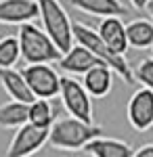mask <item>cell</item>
I'll return each mask as SVG.
<instances>
[{
    "label": "cell",
    "mask_w": 153,
    "mask_h": 157,
    "mask_svg": "<svg viewBox=\"0 0 153 157\" xmlns=\"http://www.w3.org/2000/svg\"><path fill=\"white\" fill-rule=\"evenodd\" d=\"M103 134L101 126L88 124L84 120H78L73 115L57 117L48 128V145L53 149H63V151H78L82 149L90 138Z\"/></svg>",
    "instance_id": "cell-1"
},
{
    "label": "cell",
    "mask_w": 153,
    "mask_h": 157,
    "mask_svg": "<svg viewBox=\"0 0 153 157\" xmlns=\"http://www.w3.org/2000/svg\"><path fill=\"white\" fill-rule=\"evenodd\" d=\"M71 29H73V40H76L78 44H82V46H86L90 52H94V55L103 61V63H107V65L116 71V75L122 78L126 84H134L132 65L126 61V55L113 52V50L101 40L99 32H96L94 27H90V25L82 23V21H76V23L71 25Z\"/></svg>",
    "instance_id": "cell-2"
},
{
    "label": "cell",
    "mask_w": 153,
    "mask_h": 157,
    "mask_svg": "<svg viewBox=\"0 0 153 157\" xmlns=\"http://www.w3.org/2000/svg\"><path fill=\"white\" fill-rule=\"evenodd\" d=\"M17 40L21 48V59L25 63H57L63 55L44 32V27L36 25L34 21H25L19 25Z\"/></svg>",
    "instance_id": "cell-3"
},
{
    "label": "cell",
    "mask_w": 153,
    "mask_h": 157,
    "mask_svg": "<svg viewBox=\"0 0 153 157\" xmlns=\"http://www.w3.org/2000/svg\"><path fill=\"white\" fill-rule=\"evenodd\" d=\"M38 17L42 21V27L50 40L57 44L61 52L73 46V29L67 11L63 9L59 0H38Z\"/></svg>",
    "instance_id": "cell-4"
},
{
    "label": "cell",
    "mask_w": 153,
    "mask_h": 157,
    "mask_svg": "<svg viewBox=\"0 0 153 157\" xmlns=\"http://www.w3.org/2000/svg\"><path fill=\"white\" fill-rule=\"evenodd\" d=\"M59 98L63 109L88 124H94V105L92 97L86 92V88L82 86V82H78L71 75H61V84H59Z\"/></svg>",
    "instance_id": "cell-5"
},
{
    "label": "cell",
    "mask_w": 153,
    "mask_h": 157,
    "mask_svg": "<svg viewBox=\"0 0 153 157\" xmlns=\"http://www.w3.org/2000/svg\"><path fill=\"white\" fill-rule=\"evenodd\" d=\"M25 82L36 98H57L59 97L61 75L50 63H27L23 69Z\"/></svg>",
    "instance_id": "cell-6"
},
{
    "label": "cell",
    "mask_w": 153,
    "mask_h": 157,
    "mask_svg": "<svg viewBox=\"0 0 153 157\" xmlns=\"http://www.w3.org/2000/svg\"><path fill=\"white\" fill-rule=\"evenodd\" d=\"M48 140V128H40L29 121H25L23 126L17 128V132L13 136L11 145L6 149L9 157H29L38 153Z\"/></svg>",
    "instance_id": "cell-7"
},
{
    "label": "cell",
    "mask_w": 153,
    "mask_h": 157,
    "mask_svg": "<svg viewBox=\"0 0 153 157\" xmlns=\"http://www.w3.org/2000/svg\"><path fill=\"white\" fill-rule=\"evenodd\" d=\"M126 117L128 124L136 132H147L153 126V90L149 88H139L128 101L126 107Z\"/></svg>",
    "instance_id": "cell-8"
},
{
    "label": "cell",
    "mask_w": 153,
    "mask_h": 157,
    "mask_svg": "<svg viewBox=\"0 0 153 157\" xmlns=\"http://www.w3.org/2000/svg\"><path fill=\"white\" fill-rule=\"evenodd\" d=\"M57 63H59V67L65 73L82 75L84 71H88L90 67L99 65V63H103V61L99 59L94 52H90L86 46H82V44H73L69 50H65V52L61 55V59L57 61ZM105 65H107V63H105Z\"/></svg>",
    "instance_id": "cell-9"
},
{
    "label": "cell",
    "mask_w": 153,
    "mask_h": 157,
    "mask_svg": "<svg viewBox=\"0 0 153 157\" xmlns=\"http://www.w3.org/2000/svg\"><path fill=\"white\" fill-rule=\"evenodd\" d=\"M113 78H116V71L105 63H99L82 73V86L92 98H103L111 92Z\"/></svg>",
    "instance_id": "cell-10"
},
{
    "label": "cell",
    "mask_w": 153,
    "mask_h": 157,
    "mask_svg": "<svg viewBox=\"0 0 153 157\" xmlns=\"http://www.w3.org/2000/svg\"><path fill=\"white\" fill-rule=\"evenodd\" d=\"M38 17V0H0V23L21 25Z\"/></svg>",
    "instance_id": "cell-11"
},
{
    "label": "cell",
    "mask_w": 153,
    "mask_h": 157,
    "mask_svg": "<svg viewBox=\"0 0 153 157\" xmlns=\"http://www.w3.org/2000/svg\"><path fill=\"white\" fill-rule=\"evenodd\" d=\"M96 32H99L101 40H103L113 52L126 55V50H128L126 23H124L120 17H116V15H111V17H101V23L96 27Z\"/></svg>",
    "instance_id": "cell-12"
},
{
    "label": "cell",
    "mask_w": 153,
    "mask_h": 157,
    "mask_svg": "<svg viewBox=\"0 0 153 157\" xmlns=\"http://www.w3.org/2000/svg\"><path fill=\"white\" fill-rule=\"evenodd\" d=\"M84 155H92V157H132L134 149L120 138H107L103 134L90 138L86 145L82 147Z\"/></svg>",
    "instance_id": "cell-13"
},
{
    "label": "cell",
    "mask_w": 153,
    "mask_h": 157,
    "mask_svg": "<svg viewBox=\"0 0 153 157\" xmlns=\"http://www.w3.org/2000/svg\"><path fill=\"white\" fill-rule=\"evenodd\" d=\"M0 86L4 88V92L15 101H23V103H32L34 101V92L29 90V86L25 82L23 73L15 67H2L0 69Z\"/></svg>",
    "instance_id": "cell-14"
},
{
    "label": "cell",
    "mask_w": 153,
    "mask_h": 157,
    "mask_svg": "<svg viewBox=\"0 0 153 157\" xmlns=\"http://www.w3.org/2000/svg\"><path fill=\"white\" fill-rule=\"evenodd\" d=\"M76 11H82L92 17H122L128 15V6H124L122 0H69Z\"/></svg>",
    "instance_id": "cell-15"
},
{
    "label": "cell",
    "mask_w": 153,
    "mask_h": 157,
    "mask_svg": "<svg viewBox=\"0 0 153 157\" xmlns=\"http://www.w3.org/2000/svg\"><path fill=\"white\" fill-rule=\"evenodd\" d=\"M126 40L128 48L147 50L153 46V21L151 19H132L126 23Z\"/></svg>",
    "instance_id": "cell-16"
},
{
    "label": "cell",
    "mask_w": 153,
    "mask_h": 157,
    "mask_svg": "<svg viewBox=\"0 0 153 157\" xmlns=\"http://www.w3.org/2000/svg\"><path fill=\"white\" fill-rule=\"evenodd\" d=\"M57 120V107L53 98H34L27 103V121L40 126V128H50V124Z\"/></svg>",
    "instance_id": "cell-17"
},
{
    "label": "cell",
    "mask_w": 153,
    "mask_h": 157,
    "mask_svg": "<svg viewBox=\"0 0 153 157\" xmlns=\"http://www.w3.org/2000/svg\"><path fill=\"white\" fill-rule=\"evenodd\" d=\"M27 121V103L11 98L9 103L0 105V128L17 130Z\"/></svg>",
    "instance_id": "cell-18"
},
{
    "label": "cell",
    "mask_w": 153,
    "mask_h": 157,
    "mask_svg": "<svg viewBox=\"0 0 153 157\" xmlns=\"http://www.w3.org/2000/svg\"><path fill=\"white\" fill-rule=\"evenodd\" d=\"M19 59H21V48H19L17 36L0 38V69L2 67H15Z\"/></svg>",
    "instance_id": "cell-19"
},
{
    "label": "cell",
    "mask_w": 153,
    "mask_h": 157,
    "mask_svg": "<svg viewBox=\"0 0 153 157\" xmlns=\"http://www.w3.org/2000/svg\"><path fill=\"white\" fill-rule=\"evenodd\" d=\"M132 73H134V80H136L141 86L153 90V57L141 59L134 67H132Z\"/></svg>",
    "instance_id": "cell-20"
},
{
    "label": "cell",
    "mask_w": 153,
    "mask_h": 157,
    "mask_svg": "<svg viewBox=\"0 0 153 157\" xmlns=\"http://www.w3.org/2000/svg\"><path fill=\"white\" fill-rule=\"evenodd\" d=\"M132 155H134V157H153V143L139 147V149H136V151H134Z\"/></svg>",
    "instance_id": "cell-21"
},
{
    "label": "cell",
    "mask_w": 153,
    "mask_h": 157,
    "mask_svg": "<svg viewBox=\"0 0 153 157\" xmlns=\"http://www.w3.org/2000/svg\"><path fill=\"white\" fill-rule=\"evenodd\" d=\"M130 4H132L136 11H143V9H145V4H147V0H130Z\"/></svg>",
    "instance_id": "cell-22"
},
{
    "label": "cell",
    "mask_w": 153,
    "mask_h": 157,
    "mask_svg": "<svg viewBox=\"0 0 153 157\" xmlns=\"http://www.w3.org/2000/svg\"><path fill=\"white\" fill-rule=\"evenodd\" d=\"M145 11L149 15V19L153 21V0H147V4H145Z\"/></svg>",
    "instance_id": "cell-23"
},
{
    "label": "cell",
    "mask_w": 153,
    "mask_h": 157,
    "mask_svg": "<svg viewBox=\"0 0 153 157\" xmlns=\"http://www.w3.org/2000/svg\"><path fill=\"white\" fill-rule=\"evenodd\" d=\"M151 50H153V46H151Z\"/></svg>",
    "instance_id": "cell-24"
},
{
    "label": "cell",
    "mask_w": 153,
    "mask_h": 157,
    "mask_svg": "<svg viewBox=\"0 0 153 157\" xmlns=\"http://www.w3.org/2000/svg\"><path fill=\"white\" fill-rule=\"evenodd\" d=\"M151 128H153V126H151Z\"/></svg>",
    "instance_id": "cell-25"
}]
</instances>
